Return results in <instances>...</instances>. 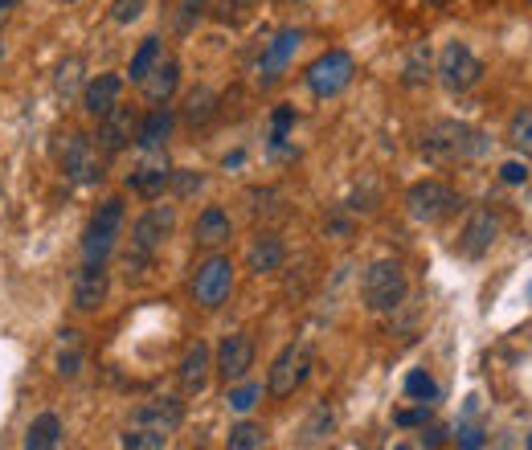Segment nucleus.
I'll list each match as a JSON object with an SVG mask.
<instances>
[{
  "label": "nucleus",
  "mask_w": 532,
  "mask_h": 450,
  "mask_svg": "<svg viewBox=\"0 0 532 450\" xmlns=\"http://www.w3.org/2000/svg\"><path fill=\"white\" fill-rule=\"evenodd\" d=\"M483 152H487V140L471 123L438 119L422 131V156L434 164H467V160H479Z\"/></svg>",
  "instance_id": "obj_1"
},
{
  "label": "nucleus",
  "mask_w": 532,
  "mask_h": 450,
  "mask_svg": "<svg viewBox=\"0 0 532 450\" xmlns=\"http://www.w3.org/2000/svg\"><path fill=\"white\" fill-rule=\"evenodd\" d=\"M58 164H62V172L74 180V185H95V180H103V172H107L103 148L91 140V135H82V131H66L62 135Z\"/></svg>",
  "instance_id": "obj_2"
},
{
  "label": "nucleus",
  "mask_w": 532,
  "mask_h": 450,
  "mask_svg": "<svg viewBox=\"0 0 532 450\" xmlns=\"http://www.w3.org/2000/svg\"><path fill=\"white\" fill-rule=\"evenodd\" d=\"M172 225H176V213L168 205H156L136 221V234H131V250H127V275H140V270L156 258V250L172 234Z\"/></svg>",
  "instance_id": "obj_3"
},
{
  "label": "nucleus",
  "mask_w": 532,
  "mask_h": 450,
  "mask_svg": "<svg viewBox=\"0 0 532 450\" xmlns=\"http://www.w3.org/2000/svg\"><path fill=\"white\" fill-rule=\"evenodd\" d=\"M410 283H406V270L402 262H393V258H381L365 270V283H361V295H365V307L369 311H393V307H402Z\"/></svg>",
  "instance_id": "obj_4"
},
{
  "label": "nucleus",
  "mask_w": 532,
  "mask_h": 450,
  "mask_svg": "<svg viewBox=\"0 0 532 450\" xmlns=\"http://www.w3.org/2000/svg\"><path fill=\"white\" fill-rule=\"evenodd\" d=\"M352 74H357V58H352L348 50H328L307 66L303 78H307V90H312L316 99H332L352 82Z\"/></svg>",
  "instance_id": "obj_5"
},
{
  "label": "nucleus",
  "mask_w": 532,
  "mask_h": 450,
  "mask_svg": "<svg viewBox=\"0 0 532 450\" xmlns=\"http://www.w3.org/2000/svg\"><path fill=\"white\" fill-rule=\"evenodd\" d=\"M406 205H410L414 221L438 225V221H447L459 209V193L451 185H442V180H418V185L406 193Z\"/></svg>",
  "instance_id": "obj_6"
},
{
  "label": "nucleus",
  "mask_w": 532,
  "mask_h": 450,
  "mask_svg": "<svg viewBox=\"0 0 532 450\" xmlns=\"http://www.w3.org/2000/svg\"><path fill=\"white\" fill-rule=\"evenodd\" d=\"M119 225H123V201L111 197L99 205V213L86 225V238H82V258L86 262H107V254L115 250V238H119Z\"/></svg>",
  "instance_id": "obj_7"
},
{
  "label": "nucleus",
  "mask_w": 532,
  "mask_h": 450,
  "mask_svg": "<svg viewBox=\"0 0 532 450\" xmlns=\"http://www.w3.org/2000/svg\"><path fill=\"white\" fill-rule=\"evenodd\" d=\"M307 373H312V348H307V344H287L275 356V365H271L266 393H271V397H291L307 381Z\"/></svg>",
  "instance_id": "obj_8"
},
{
  "label": "nucleus",
  "mask_w": 532,
  "mask_h": 450,
  "mask_svg": "<svg viewBox=\"0 0 532 450\" xmlns=\"http://www.w3.org/2000/svg\"><path fill=\"white\" fill-rule=\"evenodd\" d=\"M230 291H234V262L226 258V254H213V258H205L201 266H197V275H193V295H197V303L201 307H221L230 299Z\"/></svg>",
  "instance_id": "obj_9"
},
{
  "label": "nucleus",
  "mask_w": 532,
  "mask_h": 450,
  "mask_svg": "<svg viewBox=\"0 0 532 450\" xmlns=\"http://www.w3.org/2000/svg\"><path fill=\"white\" fill-rule=\"evenodd\" d=\"M438 78H442V86H447V90L463 95V90H471V86L483 78V62L467 50V45L451 41L447 50L438 54Z\"/></svg>",
  "instance_id": "obj_10"
},
{
  "label": "nucleus",
  "mask_w": 532,
  "mask_h": 450,
  "mask_svg": "<svg viewBox=\"0 0 532 450\" xmlns=\"http://www.w3.org/2000/svg\"><path fill=\"white\" fill-rule=\"evenodd\" d=\"M140 135V111L136 107H111L107 115H99V148L111 156V152H123L131 140Z\"/></svg>",
  "instance_id": "obj_11"
},
{
  "label": "nucleus",
  "mask_w": 532,
  "mask_h": 450,
  "mask_svg": "<svg viewBox=\"0 0 532 450\" xmlns=\"http://www.w3.org/2000/svg\"><path fill=\"white\" fill-rule=\"evenodd\" d=\"M107 291H111V279H107L103 262H86L74 275V307L78 311H99L107 303Z\"/></svg>",
  "instance_id": "obj_12"
},
{
  "label": "nucleus",
  "mask_w": 532,
  "mask_h": 450,
  "mask_svg": "<svg viewBox=\"0 0 532 450\" xmlns=\"http://www.w3.org/2000/svg\"><path fill=\"white\" fill-rule=\"evenodd\" d=\"M496 234H500V221L487 213V209H475L471 217H467V225H463V238H459V250L467 254V258H483L487 250L496 246Z\"/></svg>",
  "instance_id": "obj_13"
},
{
  "label": "nucleus",
  "mask_w": 532,
  "mask_h": 450,
  "mask_svg": "<svg viewBox=\"0 0 532 450\" xmlns=\"http://www.w3.org/2000/svg\"><path fill=\"white\" fill-rule=\"evenodd\" d=\"M250 365H254V344H250V336H226L217 344V373L226 377V381H242L246 373H250Z\"/></svg>",
  "instance_id": "obj_14"
},
{
  "label": "nucleus",
  "mask_w": 532,
  "mask_h": 450,
  "mask_svg": "<svg viewBox=\"0 0 532 450\" xmlns=\"http://www.w3.org/2000/svg\"><path fill=\"white\" fill-rule=\"evenodd\" d=\"M299 41H303V33H299V29H283L271 45H266V54H262V62H258L262 82H275V78L287 70V62H291V58H295V50H299Z\"/></svg>",
  "instance_id": "obj_15"
},
{
  "label": "nucleus",
  "mask_w": 532,
  "mask_h": 450,
  "mask_svg": "<svg viewBox=\"0 0 532 450\" xmlns=\"http://www.w3.org/2000/svg\"><path fill=\"white\" fill-rule=\"evenodd\" d=\"M181 422H185V405L172 401V397L144 401L140 410H136V426H148V430H160V434H172Z\"/></svg>",
  "instance_id": "obj_16"
},
{
  "label": "nucleus",
  "mask_w": 532,
  "mask_h": 450,
  "mask_svg": "<svg viewBox=\"0 0 532 450\" xmlns=\"http://www.w3.org/2000/svg\"><path fill=\"white\" fill-rule=\"evenodd\" d=\"M119 90H123L119 74H99V78H91V82L82 86V107L99 119V115H107L119 103Z\"/></svg>",
  "instance_id": "obj_17"
},
{
  "label": "nucleus",
  "mask_w": 532,
  "mask_h": 450,
  "mask_svg": "<svg viewBox=\"0 0 532 450\" xmlns=\"http://www.w3.org/2000/svg\"><path fill=\"white\" fill-rule=\"evenodd\" d=\"M230 234H234V225H230V213L221 209V205H209V209L197 217V225H193V238H197V246H205V250H213V246H221V242H230Z\"/></svg>",
  "instance_id": "obj_18"
},
{
  "label": "nucleus",
  "mask_w": 532,
  "mask_h": 450,
  "mask_svg": "<svg viewBox=\"0 0 532 450\" xmlns=\"http://www.w3.org/2000/svg\"><path fill=\"white\" fill-rule=\"evenodd\" d=\"M209 369H213L209 344L197 340V344L185 352V360H181V389H185V393H205V385H209Z\"/></svg>",
  "instance_id": "obj_19"
},
{
  "label": "nucleus",
  "mask_w": 532,
  "mask_h": 450,
  "mask_svg": "<svg viewBox=\"0 0 532 450\" xmlns=\"http://www.w3.org/2000/svg\"><path fill=\"white\" fill-rule=\"evenodd\" d=\"M140 86H144V95H148L152 103H168V99H172V90L181 86V62L160 58V62L152 66V74H148Z\"/></svg>",
  "instance_id": "obj_20"
},
{
  "label": "nucleus",
  "mask_w": 532,
  "mask_h": 450,
  "mask_svg": "<svg viewBox=\"0 0 532 450\" xmlns=\"http://www.w3.org/2000/svg\"><path fill=\"white\" fill-rule=\"evenodd\" d=\"M283 258H287L283 242H279V238H271V234H262V238L250 246V254H246V266L254 270V275H275V270L283 266Z\"/></svg>",
  "instance_id": "obj_21"
},
{
  "label": "nucleus",
  "mask_w": 532,
  "mask_h": 450,
  "mask_svg": "<svg viewBox=\"0 0 532 450\" xmlns=\"http://www.w3.org/2000/svg\"><path fill=\"white\" fill-rule=\"evenodd\" d=\"M168 180H172V172H168L164 164H148V168H140V172L127 176V189L140 193L144 201H156V197L168 189Z\"/></svg>",
  "instance_id": "obj_22"
},
{
  "label": "nucleus",
  "mask_w": 532,
  "mask_h": 450,
  "mask_svg": "<svg viewBox=\"0 0 532 450\" xmlns=\"http://www.w3.org/2000/svg\"><path fill=\"white\" fill-rule=\"evenodd\" d=\"M168 131H172V111H168V107H156L152 115L140 119V135H136V140H140V148L156 152V148H164Z\"/></svg>",
  "instance_id": "obj_23"
},
{
  "label": "nucleus",
  "mask_w": 532,
  "mask_h": 450,
  "mask_svg": "<svg viewBox=\"0 0 532 450\" xmlns=\"http://www.w3.org/2000/svg\"><path fill=\"white\" fill-rule=\"evenodd\" d=\"M58 442H62V418H58V414L33 418V426H29V434H25V446H29V450H50V446H58Z\"/></svg>",
  "instance_id": "obj_24"
},
{
  "label": "nucleus",
  "mask_w": 532,
  "mask_h": 450,
  "mask_svg": "<svg viewBox=\"0 0 532 450\" xmlns=\"http://www.w3.org/2000/svg\"><path fill=\"white\" fill-rule=\"evenodd\" d=\"M213 115H217V95H213V90H205V86H197L193 95L185 99V123L189 127H205Z\"/></svg>",
  "instance_id": "obj_25"
},
{
  "label": "nucleus",
  "mask_w": 532,
  "mask_h": 450,
  "mask_svg": "<svg viewBox=\"0 0 532 450\" xmlns=\"http://www.w3.org/2000/svg\"><path fill=\"white\" fill-rule=\"evenodd\" d=\"M254 9H258V0H205V13L226 25H242Z\"/></svg>",
  "instance_id": "obj_26"
},
{
  "label": "nucleus",
  "mask_w": 532,
  "mask_h": 450,
  "mask_svg": "<svg viewBox=\"0 0 532 450\" xmlns=\"http://www.w3.org/2000/svg\"><path fill=\"white\" fill-rule=\"evenodd\" d=\"M508 144H512L524 160H532V107H524V111L512 115V123H508Z\"/></svg>",
  "instance_id": "obj_27"
},
{
  "label": "nucleus",
  "mask_w": 532,
  "mask_h": 450,
  "mask_svg": "<svg viewBox=\"0 0 532 450\" xmlns=\"http://www.w3.org/2000/svg\"><path fill=\"white\" fill-rule=\"evenodd\" d=\"M160 62V41L156 37H148L140 50H136V58H131V66H127V74H131V82H144L148 74H152V66Z\"/></svg>",
  "instance_id": "obj_28"
},
{
  "label": "nucleus",
  "mask_w": 532,
  "mask_h": 450,
  "mask_svg": "<svg viewBox=\"0 0 532 450\" xmlns=\"http://www.w3.org/2000/svg\"><path fill=\"white\" fill-rule=\"evenodd\" d=\"M430 78V50L426 45H414V50L406 54V66H402V82L406 86H422Z\"/></svg>",
  "instance_id": "obj_29"
},
{
  "label": "nucleus",
  "mask_w": 532,
  "mask_h": 450,
  "mask_svg": "<svg viewBox=\"0 0 532 450\" xmlns=\"http://www.w3.org/2000/svg\"><path fill=\"white\" fill-rule=\"evenodd\" d=\"M119 442L131 446V450H164L168 446V434L148 430V426H131L127 434H119Z\"/></svg>",
  "instance_id": "obj_30"
},
{
  "label": "nucleus",
  "mask_w": 532,
  "mask_h": 450,
  "mask_svg": "<svg viewBox=\"0 0 532 450\" xmlns=\"http://www.w3.org/2000/svg\"><path fill=\"white\" fill-rule=\"evenodd\" d=\"M62 352H58V373L62 377H78L82 369V344H78V332H62Z\"/></svg>",
  "instance_id": "obj_31"
},
{
  "label": "nucleus",
  "mask_w": 532,
  "mask_h": 450,
  "mask_svg": "<svg viewBox=\"0 0 532 450\" xmlns=\"http://www.w3.org/2000/svg\"><path fill=\"white\" fill-rule=\"evenodd\" d=\"M258 446H266L262 426L242 422V426H234V430H230V450H258Z\"/></svg>",
  "instance_id": "obj_32"
},
{
  "label": "nucleus",
  "mask_w": 532,
  "mask_h": 450,
  "mask_svg": "<svg viewBox=\"0 0 532 450\" xmlns=\"http://www.w3.org/2000/svg\"><path fill=\"white\" fill-rule=\"evenodd\" d=\"M78 86H82V62L70 58V62L58 66V95H62V99H74Z\"/></svg>",
  "instance_id": "obj_33"
},
{
  "label": "nucleus",
  "mask_w": 532,
  "mask_h": 450,
  "mask_svg": "<svg viewBox=\"0 0 532 450\" xmlns=\"http://www.w3.org/2000/svg\"><path fill=\"white\" fill-rule=\"evenodd\" d=\"M406 393H410L414 401H434V397H438V385H434L430 373L414 369V373H406Z\"/></svg>",
  "instance_id": "obj_34"
},
{
  "label": "nucleus",
  "mask_w": 532,
  "mask_h": 450,
  "mask_svg": "<svg viewBox=\"0 0 532 450\" xmlns=\"http://www.w3.org/2000/svg\"><path fill=\"white\" fill-rule=\"evenodd\" d=\"M258 397H262V385H254V381H246V385H238V389H230V410H238V414H250L254 405H258Z\"/></svg>",
  "instance_id": "obj_35"
},
{
  "label": "nucleus",
  "mask_w": 532,
  "mask_h": 450,
  "mask_svg": "<svg viewBox=\"0 0 532 450\" xmlns=\"http://www.w3.org/2000/svg\"><path fill=\"white\" fill-rule=\"evenodd\" d=\"M430 410H434V401H418L414 410H397V414H393V422L402 426V430H414V426H426Z\"/></svg>",
  "instance_id": "obj_36"
},
{
  "label": "nucleus",
  "mask_w": 532,
  "mask_h": 450,
  "mask_svg": "<svg viewBox=\"0 0 532 450\" xmlns=\"http://www.w3.org/2000/svg\"><path fill=\"white\" fill-rule=\"evenodd\" d=\"M291 127H295V107H279L275 119H271V144H275V148L287 144V131H291Z\"/></svg>",
  "instance_id": "obj_37"
},
{
  "label": "nucleus",
  "mask_w": 532,
  "mask_h": 450,
  "mask_svg": "<svg viewBox=\"0 0 532 450\" xmlns=\"http://www.w3.org/2000/svg\"><path fill=\"white\" fill-rule=\"evenodd\" d=\"M144 13V0H115L111 5V21H119V25H131Z\"/></svg>",
  "instance_id": "obj_38"
},
{
  "label": "nucleus",
  "mask_w": 532,
  "mask_h": 450,
  "mask_svg": "<svg viewBox=\"0 0 532 450\" xmlns=\"http://www.w3.org/2000/svg\"><path fill=\"white\" fill-rule=\"evenodd\" d=\"M168 185H172L176 193H181V197H189V193H197V189H201V176H197V172H189V168H181V172H172Z\"/></svg>",
  "instance_id": "obj_39"
},
{
  "label": "nucleus",
  "mask_w": 532,
  "mask_h": 450,
  "mask_svg": "<svg viewBox=\"0 0 532 450\" xmlns=\"http://www.w3.org/2000/svg\"><path fill=\"white\" fill-rule=\"evenodd\" d=\"M181 9H185V13H181V29H189L193 21H201V17H205V0H185Z\"/></svg>",
  "instance_id": "obj_40"
},
{
  "label": "nucleus",
  "mask_w": 532,
  "mask_h": 450,
  "mask_svg": "<svg viewBox=\"0 0 532 450\" xmlns=\"http://www.w3.org/2000/svg\"><path fill=\"white\" fill-rule=\"evenodd\" d=\"M459 446H467V450L483 446V430L479 426H459Z\"/></svg>",
  "instance_id": "obj_41"
},
{
  "label": "nucleus",
  "mask_w": 532,
  "mask_h": 450,
  "mask_svg": "<svg viewBox=\"0 0 532 450\" xmlns=\"http://www.w3.org/2000/svg\"><path fill=\"white\" fill-rule=\"evenodd\" d=\"M500 176L508 180V185H520V180H524L528 172H524V164H504V168H500Z\"/></svg>",
  "instance_id": "obj_42"
},
{
  "label": "nucleus",
  "mask_w": 532,
  "mask_h": 450,
  "mask_svg": "<svg viewBox=\"0 0 532 450\" xmlns=\"http://www.w3.org/2000/svg\"><path fill=\"white\" fill-rule=\"evenodd\" d=\"M13 9H17V5H13V0H0V29H5V21L13 17Z\"/></svg>",
  "instance_id": "obj_43"
},
{
  "label": "nucleus",
  "mask_w": 532,
  "mask_h": 450,
  "mask_svg": "<svg viewBox=\"0 0 532 450\" xmlns=\"http://www.w3.org/2000/svg\"><path fill=\"white\" fill-rule=\"evenodd\" d=\"M0 66H5V41H0Z\"/></svg>",
  "instance_id": "obj_44"
},
{
  "label": "nucleus",
  "mask_w": 532,
  "mask_h": 450,
  "mask_svg": "<svg viewBox=\"0 0 532 450\" xmlns=\"http://www.w3.org/2000/svg\"><path fill=\"white\" fill-rule=\"evenodd\" d=\"M430 5H451V0H430Z\"/></svg>",
  "instance_id": "obj_45"
},
{
  "label": "nucleus",
  "mask_w": 532,
  "mask_h": 450,
  "mask_svg": "<svg viewBox=\"0 0 532 450\" xmlns=\"http://www.w3.org/2000/svg\"><path fill=\"white\" fill-rule=\"evenodd\" d=\"M13 5H21V0H13Z\"/></svg>",
  "instance_id": "obj_46"
},
{
  "label": "nucleus",
  "mask_w": 532,
  "mask_h": 450,
  "mask_svg": "<svg viewBox=\"0 0 532 450\" xmlns=\"http://www.w3.org/2000/svg\"><path fill=\"white\" fill-rule=\"evenodd\" d=\"M528 442H532V438H528Z\"/></svg>",
  "instance_id": "obj_47"
}]
</instances>
